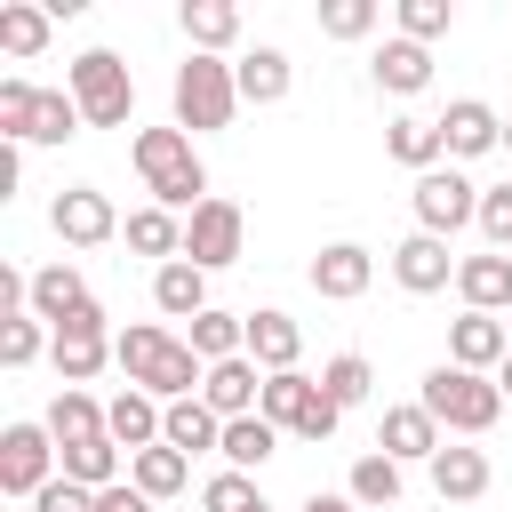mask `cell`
Segmentation results:
<instances>
[{"instance_id": "1", "label": "cell", "mask_w": 512, "mask_h": 512, "mask_svg": "<svg viewBox=\"0 0 512 512\" xmlns=\"http://www.w3.org/2000/svg\"><path fill=\"white\" fill-rule=\"evenodd\" d=\"M112 360H120V368H128V384H136V392H152L160 408H168V400H192V392H200V376H208V368H200V352H192L176 328H160V320L120 328Z\"/></svg>"}, {"instance_id": "2", "label": "cell", "mask_w": 512, "mask_h": 512, "mask_svg": "<svg viewBox=\"0 0 512 512\" xmlns=\"http://www.w3.org/2000/svg\"><path fill=\"white\" fill-rule=\"evenodd\" d=\"M128 160H136V176H144V192H152V208H200L208 200V168H200V152H192V136L184 128H136L128 136Z\"/></svg>"}, {"instance_id": "3", "label": "cell", "mask_w": 512, "mask_h": 512, "mask_svg": "<svg viewBox=\"0 0 512 512\" xmlns=\"http://www.w3.org/2000/svg\"><path fill=\"white\" fill-rule=\"evenodd\" d=\"M424 408H432V424L440 432H456V440H480L496 416H504V384L496 376H472V368H456V360H440L432 376H424V392H416Z\"/></svg>"}, {"instance_id": "4", "label": "cell", "mask_w": 512, "mask_h": 512, "mask_svg": "<svg viewBox=\"0 0 512 512\" xmlns=\"http://www.w3.org/2000/svg\"><path fill=\"white\" fill-rule=\"evenodd\" d=\"M64 88H72V104H80L88 128H128V112H136V80H128V64H120L112 48L72 56V64H64Z\"/></svg>"}, {"instance_id": "5", "label": "cell", "mask_w": 512, "mask_h": 512, "mask_svg": "<svg viewBox=\"0 0 512 512\" xmlns=\"http://www.w3.org/2000/svg\"><path fill=\"white\" fill-rule=\"evenodd\" d=\"M240 112V80L224 56H184L176 64V128L184 136H208V128H232Z\"/></svg>"}, {"instance_id": "6", "label": "cell", "mask_w": 512, "mask_h": 512, "mask_svg": "<svg viewBox=\"0 0 512 512\" xmlns=\"http://www.w3.org/2000/svg\"><path fill=\"white\" fill-rule=\"evenodd\" d=\"M240 248H248V216H240V200L208 192V200L184 216V256H192L200 272H224V264H240Z\"/></svg>"}, {"instance_id": "7", "label": "cell", "mask_w": 512, "mask_h": 512, "mask_svg": "<svg viewBox=\"0 0 512 512\" xmlns=\"http://www.w3.org/2000/svg\"><path fill=\"white\" fill-rule=\"evenodd\" d=\"M408 200H416V232H432V240L480 224V184H472L464 168H432V176H416Z\"/></svg>"}, {"instance_id": "8", "label": "cell", "mask_w": 512, "mask_h": 512, "mask_svg": "<svg viewBox=\"0 0 512 512\" xmlns=\"http://www.w3.org/2000/svg\"><path fill=\"white\" fill-rule=\"evenodd\" d=\"M56 472H64V456H56L48 424H8L0 432V488L8 496H40Z\"/></svg>"}, {"instance_id": "9", "label": "cell", "mask_w": 512, "mask_h": 512, "mask_svg": "<svg viewBox=\"0 0 512 512\" xmlns=\"http://www.w3.org/2000/svg\"><path fill=\"white\" fill-rule=\"evenodd\" d=\"M112 344H120V336L104 328V304H80V312H72V320L56 328L48 360H56V376H64V384H88V376H96V368L112 360Z\"/></svg>"}, {"instance_id": "10", "label": "cell", "mask_w": 512, "mask_h": 512, "mask_svg": "<svg viewBox=\"0 0 512 512\" xmlns=\"http://www.w3.org/2000/svg\"><path fill=\"white\" fill-rule=\"evenodd\" d=\"M48 224H56V240H64V248H104V240L120 232V208H112L96 184H72V192H56V200H48Z\"/></svg>"}, {"instance_id": "11", "label": "cell", "mask_w": 512, "mask_h": 512, "mask_svg": "<svg viewBox=\"0 0 512 512\" xmlns=\"http://www.w3.org/2000/svg\"><path fill=\"white\" fill-rule=\"evenodd\" d=\"M368 280H376V256H368L360 240H328V248L312 256V296H328V304H360Z\"/></svg>"}, {"instance_id": "12", "label": "cell", "mask_w": 512, "mask_h": 512, "mask_svg": "<svg viewBox=\"0 0 512 512\" xmlns=\"http://www.w3.org/2000/svg\"><path fill=\"white\" fill-rule=\"evenodd\" d=\"M456 264H464V256H448V240H432V232H408V240L392 248V280H400L408 296H440V288L456 280Z\"/></svg>"}, {"instance_id": "13", "label": "cell", "mask_w": 512, "mask_h": 512, "mask_svg": "<svg viewBox=\"0 0 512 512\" xmlns=\"http://www.w3.org/2000/svg\"><path fill=\"white\" fill-rule=\"evenodd\" d=\"M448 360L472 368V376H496V368L512 360V328H504L496 312H464V320L448 328Z\"/></svg>"}, {"instance_id": "14", "label": "cell", "mask_w": 512, "mask_h": 512, "mask_svg": "<svg viewBox=\"0 0 512 512\" xmlns=\"http://www.w3.org/2000/svg\"><path fill=\"white\" fill-rule=\"evenodd\" d=\"M376 448H384L392 464H432L448 440H440L432 408H424V400H408V408H384V424H376Z\"/></svg>"}, {"instance_id": "15", "label": "cell", "mask_w": 512, "mask_h": 512, "mask_svg": "<svg viewBox=\"0 0 512 512\" xmlns=\"http://www.w3.org/2000/svg\"><path fill=\"white\" fill-rule=\"evenodd\" d=\"M200 400H208L224 424H232V416H256V408H264V368H256L248 352H240V360H216V368L200 376Z\"/></svg>"}, {"instance_id": "16", "label": "cell", "mask_w": 512, "mask_h": 512, "mask_svg": "<svg viewBox=\"0 0 512 512\" xmlns=\"http://www.w3.org/2000/svg\"><path fill=\"white\" fill-rule=\"evenodd\" d=\"M440 144H448V160H480V152L504 144V120H496L480 96H456V104L440 112Z\"/></svg>"}, {"instance_id": "17", "label": "cell", "mask_w": 512, "mask_h": 512, "mask_svg": "<svg viewBox=\"0 0 512 512\" xmlns=\"http://www.w3.org/2000/svg\"><path fill=\"white\" fill-rule=\"evenodd\" d=\"M456 296H464V312H496V320H512V256H464L456 264Z\"/></svg>"}, {"instance_id": "18", "label": "cell", "mask_w": 512, "mask_h": 512, "mask_svg": "<svg viewBox=\"0 0 512 512\" xmlns=\"http://www.w3.org/2000/svg\"><path fill=\"white\" fill-rule=\"evenodd\" d=\"M296 352H304V328H296L280 304L248 312V360H256L264 376H288V368H296Z\"/></svg>"}, {"instance_id": "19", "label": "cell", "mask_w": 512, "mask_h": 512, "mask_svg": "<svg viewBox=\"0 0 512 512\" xmlns=\"http://www.w3.org/2000/svg\"><path fill=\"white\" fill-rule=\"evenodd\" d=\"M104 432H112L128 456H144V448H160V432H168V408H160L152 392H136V384H128V392L104 408Z\"/></svg>"}, {"instance_id": "20", "label": "cell", "mask_w": 512, "mask_h": 512, "mask_svg": "<svg viewBox=\"0 0 512 512\" xmlns=\"http://www.w3.org/2000/svg\"><path fill=\"white\" fill-rule=\"evenodd\" d=\"M368 72H376V88L384 96H416V88H432V48H416V40H384L376 56H368Z\"/></svg>"}, {"instance_id": "21", "label": "cell", "mask_w": 512, "mask_h": 512, "mask_svg": "<svg viewBox=\"0 0 512 512\" xmlns=\"http://www.w3.org/2000/svg\"><path fill=\"white\" fill-rule=\"evenodd\" d=\"M176 24H184V40H192V56H224V48L240 40V8H232V0H184Z\"/></svg>"}, {"instance_id": "22", "label": "cell", "mask_w": 512, "mask_h": 512, "mask_svg": "<svg viewBox=\"0 0 512 512\" xmlns=\"http://www.w3.org/2000/svg\"><path fill=\"white\" fill-rule=\"evenodd\" d=\"M232 80H240V104H280L296 88V64L280 48H248V56H232Z\"/></svg>"}, {"instance_id": "23", "label": "cell", "mask_w": 512, "mask_h": 512, "mask_svg": "<svg viewBox=\"0 0 512 512\" xmlns=\"http://www.w3.org/2000/svg\"><path fill=\"white\" fill-rule=\"evenodd\" d=\"M384 152H392L400 168H416V176H432V168L448 160V144H440V120H416V112L384 120Z\"/></svg>"}, {"instance_id": "24", "label": "cell", "mask_w": 512, "mask_h": 512, "mask_svg": "<svg viewBox=\"0 0 512 512\" xmlns=\"http://www.w3.org/2000/svg\"><path fill=\"white\" fill-rule=\"evenodd\" d=\"M152 304H160L168 320H200V312H208V272H200L192 256L160 264V272H152Z\"/></svg>"}, {"instance_id": "25", "label": "cell", "mask_w": 512, "mask_h": 512, "mask_svg": "<svg viewBox=\"0 0 512 512\" xmlns=\"http://www.w3.org/2000/svg\"><path fill=\"white\" fill-rule=\"evenodd\" d=\"M80 304H96V296H88V280H80L72 264H40V272H32V320L64 328V320H72Z\"/></svg>"}, {"instance_id": "26", "label": "cell", "mask_w": 512, "mask_h": 512, "mask_svg": "<svg viewBox=\"0 0 512 512\" xmlns=\"http://www.w3.org/2000/svg\"><path fill=\"white\" fill-rule=\"evenodd\" d=\"M320 408V376H304V368H288V376H264V424H280V432H304V416Z\"/></svg>"}, {"instance_id": "27", "label": "cell", "mask_w": 512, "mask_h": 512, "mask_svg": "<svg viewBox=\"0 0 512 512\" xmlns=\"http://www.w3.org/2000/svg\"><path fill=\"white\" fill-rule=\"evenodd\" d=\"M488 480H496V472H488V456H480V448H456V440H448V448L432 456V488H440L448 504H480V496H488Z\"/></svg>"}, {"instance_id": "28", "label": "cell", "mask_w": 512, "mask_h": 512, "mask_svg": "<svg viewBox=\"0 0 512 512\" xmlns=\"http://www.w3.org/2000/svg\"><path fill=\"white\" fill-rule=\"evenodd\" d=\"M184 344L200 352V368H216V360H240V352H248V312H216V304H208V312L184 328Z\"/></svg>"}, {"instance_id": "29", "label": "cell", "mask_w": 512, "mask_h": 512, "mask_svg": "<svg viewBox=\"0 0 512 512\" xmlns=\"http://www.w3.org/2000/svg\"><path fill=\"white\" fill-rule=\"evenodd\" d=\"M40 424H48V440H56V448H80V440H104V408H96V400H88L80 384H64V392L48 400V416H40Z\"/></svg>"}, {"instance_id": "30", "label": "cell", "mask_w": 512, "mask_h": 512, "mask_svg": "<svg viewBox=\"0 0 512 512\" xmlns=\"http://www.w3.org/2000/svg\"><path fill=\"white\" fill-rule=\"evenodd\" d=\"M176 456H200V448H224V416L192 392V400H168V432H160Z\"/></svg>"}, {"instance_id": "31", "label": "cell", "mask_w": 512, "mask_h": 512, "mask_svg": "<svg viewBox=\"0 0 512 512\" xmlns=\"http://www.w3.org/2000/svg\"><path fill=\"white\" fill-rule=\"evenodd\" d=\"M344 496H352V504H368V512H384V504H400V464H392L384 448H368V456H352V472H344Z\"/></svg>"}, {"instance_id": "32", "label": "cell", "mask_w": 512, "mask_h": 512, "mask_svg": "<svg viewBox=\"0 0 512 512\" xmlns=\"http://www.w3.org/2000/svg\"><path fill=\"white\" fill-rule=\"evenodd\" d=\"M232 472H256L264 456H280V424H264V416H232L224 424V448H216Z\"/></svg>"}, {"instance_id": "33", "label": "cell", "mask_w": 512, "mask_h": 512, "mask_svg": "<svg viewBox=\"0 0 512 512\" xmlns=\"http://www.w3.org/2000/svg\"><path fill=\"white\" fill-rule=\"evenodd\" d=\"M48 24H56V16H48L40 0H0V48H8V56H40V48H48Z\"/></svg>"}, {"instance_id": "34", "label": "cell", "mask_w": 512, "mask_h": 512, "mask_svg": "<svg viewBox=\"0 0 512 512\" xmlns=\"http://www.w3.org/2000/svg\"><path fill=\"white\" fill-rule=\"evenodd\" d=\"M120 232H128V248H136V256H160V264H176V256H184V224H176L168 208H136Z\"/></svg>"}, {"instance_id": "35", "label": "cell", "mask_w": 512, "mask_h": 512, "mask_svg": "<svg viewBox=\"0 0 512 512\" xmlns=\"http://www.w3.org/2000/svg\"><path fill=\"white\" fill-rule=\"evenodd\" d=\"M56 456H64V480H80V488H112V480H120V456H128V448H120V440L104 432V440H80V448H56Z\"/></svg>"}, {"instance_id": "36", "label": "cell", "mask_w": 512, "mask_h": 512, "mask_svg": "<svg viewBox=\"0 0 512 512\" xmlns=\"http://www.w3.org/2000/svg\"><path fill=\"white\" fill-rule=\"evenodd\" d=\"M128 480H136V488H144V496L160 504V496H176V488L192 480V456H176V448L160 440V448H144V456H128Z\"/></svg>"}, {"instance_id": "37", "label": "cell", "mask_w": 512, "mask_h": 512, "mask_svg": "<svg viewBox=\"0 0 512 512\" xmlns=\"http://www.w3.org/2000/svg\"><path fill=\"white\" fill-rule=\"evenodd\" d=\"M88 120H80V104H72V88H40V104H32V136L24 144H64V136H80Z\"/></svg>"}, {"instance_id": "38", "label": "cell", "mask_w": 512, "mask_h": 512, "mask_svg": "<svg viewBox=\"0 0 512 512\" xmlns=\"http://www.w3.org/2000/svg\"><path fill=\"white\" fill-rule=\"evenodd\" d=\"M48 344H56V328H48V320H32V312L0 320V360H8V368H32Z\"/></svg>"}, {"instance_id": "39", "label": "cell", "mask_w": 512, "mask_h": 512, "mask_svg": "<svg viewBox=\"0 0 512 512\" xmlns=\"http://www.w3.org/2000/svg\"><path fill=\"white\" fill-rule=\"evenodd\" d=\"M368 384H376V368H368L360 352H336V360L320 368V392H328L336 408H360V400H368Z\"/></svg>"}, {"instance_id": "40", "label": "cell", "mask_w": 512, "mask_h": 512, "mask_svg": "<svg viewBox=\"0 0 512 512\" xmlns=\"http://www.w3.org/2000/svg\"><path fill=\"white\" fill-rule=\"evenodd\" d=\"M320 32L328 40H368L376 32V0H320Z\"/></svg>"}, {"instance_id": "41", "label": "cell", "mask_w": 512, "mask_h": 512, "mask_svg": "<svg viewBox=\"0 0 512 512\" xmlns=\"http://www.w3.org/2000/svg\"><path fill=\"white\" fill-rule=\"evenodd\" d=\"M32 104H40V88H32V80H0V136H8V144H24V136H32Z\"/></svg>"}, {"instance_id": "42", "label": "cell", "mask_w": 512, "mask_h": 512, "mask_svg": "<svg viewBox=\"0 0 512 512\" xmlns=\"http://www.w3.org/2000/svg\"><path fill=\"white\" fill-rule=\"evenodd\" d=\"M200 504H208V512H256L264 496H256V480H248V472H232V464H224V472L200 488Z\"/></svg>"}, {"instance_id": "43", "label": "cell", "mask_w": 512, "mask_h": 512, "mask_svg": "<svg viewBox=\"0 0 512 512\" xmlns=\"http://www.w3.org/2000/svg\"><path fill=\"white\" fill-rule=\"evenodd\" d=\"M440 32H448V0H400V40L432 48Z\"/></svg>"}, {"instance_id": "44", "label": "cell", "mask_w": 512, "mask_h": 512, "mask_svg": "<svg viewBox=\"0 0 512 512\" xmlns=\"http://www.w3.org/2000/svg\"><path fill=\"white\" fill-rule=\"evenodd\" d=\"M480 240H488L496 256H512V184L480 192Z\"/></svg>"}, {"instance_id": "45", "label": "cell", "mask_w": 512, "mask_h": 512, "mask_svg": "<svg viewBox=\"0 0 512 512\" xmlns=\"http://www.w3.org/2000/svg\"><path fill=\"white\" fill-rule=\"evenodd\" d=\"M32 512H96V488H80V480H64V472H56V480L32 496Z\"/></svg>"}, {"instance_id": "46", "label": "cell", "mask_w": 512, "mask_h": 512, "mask_svg": "<svg viewBox=\"0 0 512 512\" xmlns=\"http://www.w3.org/2000/svg\"><path fill=\"white\" fill-rule=\"evenodd\" d=\"M96 512H152V496L136 480H112V488H96Z\"/></svg>"}, {"instance_id": "47", "label": "cell", "mask_w": 512, "mask_h": 512, "mask_svg": "<svg viewBox=\"0 0 512 512\" xmlns=\"http://www.w3.org/2000/svg\"><path fill=\"white\" fill-rule=\"evenodd\" d=\"M296 512H360V504H352V496H320V488H312V496H304Z\"/></svg>"}, {"instance_id": "48", "label": "cell", "mask_w": 512, "mask_h": 512, "mask_svg": "<svg viewBox=\"0 0 512 512\" xmlns=\"http://www.w3.org/2000/svg\"><path fill=\"white\" fill-rule=\"evenodd\" d=\"M496 384H504V400H512V360H504V368H496Z\"/></svg>"}, {"instance_id": "49", "label": "cell", "mask_w": 512, "mask_h": 512, "mask_svg": "<svg viewBox=\"0 0 512 512\" xmlns=\"http://www.w3.org/2000/svg\"><path fill=\"white\" fill-rule=\"evenodd\" d=\"M504 152H512V120H504Z\"/></svg>"}, {"instance_id": "50", "label": "cell", "mask_w": 512, "mask_h": 512, "mask_svg": "<svg viewBox=\"0 0 512 512\" xmlns=\"http://www.w3.org/2000/svg\"><path fill=\"white\" fill-rule=\"evenodd\" d=\"M256 512H272V504H256Z\"/></svg>"}, {"instance_id": "51", "label": "cell", "mask_w": 512, "mask_h": 512, "mask_svg": "<svg viewBox=\"0 0 512 512\" xmlns=\"http://www.w3.org/2000/svg\"><path fill=\"white\" fill-rule=\"evenodd\" d=\"M504 328H512V320H504Z\"/></svg>"}]
</instances>
